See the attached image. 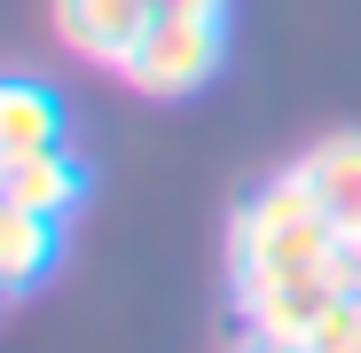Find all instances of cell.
Returning <instances> with one entry per match:
<instances>
[{"label":"cell","instance_id":"obj_1","mask_svg":"<svg viewBox=\"0 0 361 353\" xmlns=\"http://www.w3.org/2000/svg\"><path fill=\"white\" fill-rule=\"evenodd\" d=\"M228 290L244 330L275 353H298L338 306V228L307 197L298 173L259 181L228 220Z\"/></svg>","mask_w":361,"mask_h":353},{"label":"cell","instance_id":"obj_2","mask_svg":"<svg viewBox=\"0 0 361 353\" xmlns=\"http://www.w3.org/2000/svg\"><path fill=\"white\" fill-rule=\"evenodd\" d=\"M220 71V24L212 16H157L142 32V47L126 55V79L142 94H197L204 79Z\"/></svg>","mask_w":361,"mask_h":353},{"label":"cell","instance_id":"obj_3","mask_svg":"<svg viewBox=\"0 0 361 353\" xmlns=\"http://www.w3.org/2000/svg\"><path fill=\"white\" fill-rule=\"evenodd\" d=\"M157 24V0H55V32L71 55L102 71H126V55L142 47V32Z\"/></svg>","mask_w":361,"mask_h":353},{"label":"cell","instance_id":"obj_4","mask_svg":"<svg viewBox=\"0 0 361 353\" xmlns=\"http://www.w3.org/2000/svg\"><path fill=\"white\" fill-rule=\"evenodd\" d=\"M290 173L307 181V197L322 204L338 235H361V134H322Z\"/></svg>","mask_w":361,"mask_h":353},{"label":"cell","instance_id":"obj_5","mask_svg":"<svg viewBox=\"0 0 361 353\" xmlns=\"http://www.w3.org/2000/svg\"><path fill=\"white\" fill-rule=\"evenodd\" d=\"M0 197L24 204V212H47V220H71L79 197H87V173L55 149H24V157H0Z\"/></svg>","mask_w":361,"mask_h":353},{"label":"cell","instance_id":"obj_6","mask_svg":"<svg viewBox=\"0 0 361 353\" xmlns=\"http://www.w3.org/2000/svg\"><path fill=\"white\" fill-rule=\"evenodd\" d=\"M63 142V102L32 79L0 87V157H24V149H55Z\"/></svg>","mask_w":361,"mask_h":353},{"label":"cell","instance_id":"obj_7","mask_svg":"<svg viewBox=\"0 0 361 353\" xmlns=\"http://www.w3.org/2000/svg\"><path fill=\"white\" fill-rule=\"evenodd\" d=\"M55 244H63V220L24 212V204H8V212H0V275H8V290H32V283L47 275Z\"/></svg>","mask_w":361,"mask_h":353},{"label":"cell","instance_id":"obj_8","mask_svg":"<svg viewBox=\"0 0 361 353\" xmlns=\"http://www.w3.org/2000/svg\"><path fill=\"white\" fill-rule=\"evenodd\" d=\"M298 353H361V299H338V306L314 322V337L298 345Z\"/></svg>","mask_w":361,"mask_h":353},{"label":"cell","instance_id":"obj_9","mask_svg":"<svg viewBox=\"0 0 361 353\" xmlns=\"http://www.w3.org/2000/svg\"><path fill=\"white\" fill-rule=\"evenodd\" d=\"M338 299H361V235H338Z\"/></svg>","mask_w":361,"mask_h":353},{"label":"cell","instance_id":"obj_10","mask_svg":"<svg viewBox=\"0 0 361 353\" xmlns=\"http://www.w3.org/2000/svg\"><path fill=\"white\" fill-rule=\"evenodd\" d=\"M220 8L228 0H157V16H212V24H220Z\"/></svg>","mask_w":361,"mask_h":353},{"label":"cell","instance_id":"obj_11","mask_svg":"<svg viewBox=\"0 0 361 353\" xmlns=\"http://www.w3.org/2000/svg\"><path fill=\"white\" fill-rule=\"evenodd\" d=\"M244 353H275V345H259V337H252V345H244Z\"/></svg>","mask_w":361,"mask_h":353}]
</instances>
